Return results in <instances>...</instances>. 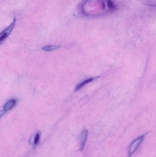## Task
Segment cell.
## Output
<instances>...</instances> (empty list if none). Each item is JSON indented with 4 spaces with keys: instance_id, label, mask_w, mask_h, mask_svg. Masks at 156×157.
I'll use <instances>...</instances> for the list:
<instances>
[{
    "instance_id": "5b68a950",
    "label": "cell",
    "mask_w": 156,
    "mask_h": 157,
    "mask_svg": "<svg viewBox=\"0 0 156 157\" xmlns=\"http://www.w3.org/2000/svg\"><path fill=\"white\" fill-rule=\"evenodd\" d=\"M98 77H92V78H90L86 80H84V81H82L80 83L78 84L77 87L75 88V92L76 91H78V90H80L81 88H82V87L84 86L86 84H87L91 82L93 80H94L96 79L97 78H98Z\"/></svg>"
},
{
    "instance_id": "ba28073f",
    "label": "cell",
    "mask_w": 156,
    "mask_h": 157,
    "mask_svg": "<svg viewBox=\"0 0 156 157\" xmlns=\"http://www.w3.org/2000/svg\"><path fill=\"white\" fill-rule=\"evenodd\" d=\"M5 113H6V112L4 110H1V111H0V118H1V116H2Z\"/></svg>"
},
{
    "instance_id": "6da1fadb",
    "label": "cell",
    "mask_w": 156,
    "mask_h": 157,
    "mask_svg": "<svg viewBox=\"0 0 156 157\" xmlns=\"http://www.w3.org/2000/svg\"><path fill=\"white\" fill-rule=\"evenodd\" d=\"M16 21V18H14L13 21L11 23V25L8 27L6 28L5 30L3 31L1 33H0V45L3 43V42L5 41L6 38L8 37L10 33L12 32L13 29L15 27Z\"/></svg>"
},
{
    "instance_id": "52a82bcc",
    "label": "cell",
    "mask_w": 156,
    "mask_h": 157,
    "mask_svg": "<svg viewBox=\"0 0 156 157\" xmlns=\"http://www.w3.org/2000/svg\"><path fill=\"white\" fill-rule=\"evenodd\" d=\"M40 132L39 131H38L37 132L36 135H35L34 138V147H36L38 144H39V140H40Z\"/></svg>"
},
{
    "instance_id": "7a4b0ae2",
    "label": "cell",
    "mask_w": 156,
    "mask_h": 157,
    "mask_svg": "<svg viewBox=\"0 0 156 157\" xmlns=\"http://www.w3.org/2000/svg\"><path fill=\"white\" fill-rule=\"evenodd\" d=\"M143 139V136H141L136 139L135 141L132 142L129 150V155H131L135 153L136 149L139 147L141 142Z\"/></svg>"
},
{
    "instance_id": "3957f363",
    "label": "cell",
    "mask_w": 156,
    "mask_h": 157,
    "mask_svg": "<svg viewBox=\"0 0 156 157\" xmlns=\"http://www.w3.org/2000/svg\"><path fill=\"white\" fill-rule=\"evenodd\" d=\"M88 137V131L87 130H84L82 131L80 135V139L81 147L80 150L82 151L84 149L86 141Z\"/></svg>"
},
{
    "instance_id": "8992f818",
    "label": "cell",
    "mask_w": 156,
    "mask_h": 157,
    "mask_svg": "<svg viewBox=\"0 0 156 157\" xmlns=\"http://www.w3.org/2000/svg\"><path fill=\"white\" fill-rule=\"evenodd\" d=\"M60 45H47V46H44L42 48V49L44 51H51L60 48Z\"/></svg>"
},
{
    "instance_id": "277c9868",
    "label": "cell",
    "mask_w": 156,
    "mask_h": 157,
    "mask_svg": "<svg viewBox=\"0 0 156 157\" xmlns=\"http://www.w3.org/2000/svg\"><path fill=\"white\" fill-rule=\"evenodd\" d=\"M17 103V100L15 99H11L6 103L4 107V110L6 112H8L15 106Z\"/></svg>"
}]
</instances>
